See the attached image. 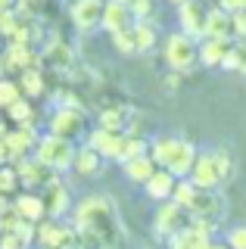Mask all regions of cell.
Listing matches in <instances>:
<instances>
[{
	"mask_svg": "<svg viewBox=\"0 0 246 249\" xmlns=\"http://www.w3.org/2000/svg\"><path fill=\"white\" fill-rule=\"evenodd\" d=\"M72 228L78 231L84 249H125V224L112 196L90 193L72 209Z\"/></svg>",
	"mask_w": 246,
	"mask_h": 249,
	"instance_id": "6da1fadb",
	"label": "cell"
},
{
	"mask_svg": "<svg viewBox=\"0 0 246 249\" xmlns=\"http://www.w3.org/2000/svg\"><path fill=\"white\" fill-rule=\"evenodd\" d=\"M230 22H234V37L237 41H246V10L243 13H230Z\"/></svg>",
	"mask_w": 246,
	"mask_h": 249,
	"instance_id": "74e56055",
	"label": "cell"
},
{
	"mask_svg": "<svg viewBox=\"0 0 246 249\" xmlns=\"http://www.w3.org/2000/svg\"><path fill=\"white\" fill-rule=\"evenodd\" d=\"M134 13L128 3H119V0H106V10H103V28L115 35V31H128L134 28Z\"/></svg>",
	"mask_w": 246,
	"mask_h": 249,
	"instance_id": "4fadbf2b",
	"label": "cell"
},
{
	"mask_svg": "<svg viewBox=\"0 0 246 249\" xmlns=\"http://www.w3.org/2000/svg\"><path fill=\"white\" fill-rule=\"evenodd\" d=\"M0 75H3V62H0Z\"/></svg>",
	"mask_w": 246,
	"mask_h": 249,
	"instance_id": "7dc6e473",
	"label": "cell"
},
{
	"mask_svg": "<svg viewBox=\"0 0 246 249\" xmlns=\"http://www.w3.org/2000/svg\"><path fill=\"white\" fill-rule=\"evenodd\" d=\"M75 143L72 140H66V137H56V134H44L41 140H37V146H35V159H41L47 168L53 171H66V168H72L75 165Z\"/></svg>",
	"mask_w": 246,
	"mask_h": 249,
	"instance_id": "3957f363",
	"label": "cell"
},
{
	"mask_svg": "<svg viewBox=\"0 0 246 249\" xmlns=\"http://www.w3.org/2000/svg\"><path fill=\"white\" fill-rule=\"evenodd\" d=\"M112 44L119 53H137V41H134V28L128 31H115L112 35Z\"/></svg>",
	"mask_w": 246,
	"mask_h": 249,
	"instance_id": "1f68e13d",
	"label": "cell"
},
{
	"mask_svg": "<svg viewBox=\"0 0 246 249\" xmlns=\"http://www.w3.org/2000/svg\"><path fill=\"white\" fill-rule=\"evenodd\" d=\"M165 62L172 72H190V69L199 62V44L196 37L184 35V31H175L165 41Z\"/></svg>",
	"mask_w": 246,
	"mask_h": 249,
	"instance_id": "277c9868",
	"label": "cell"
},
{
	"mask_svg": "<svg viewBox=\"0 0 246 249\" xmlns=\"http://www.w3.org/2000/svg\"><path fill=\"white\" fill-rule=\"evenodd\" d=\"M13 3L16 0H0V10H13Z\"/></svg>",
	"mask_w": 246,
	"mask_h": 249,
	"instance_id": "b9f144b4",
	"label": "cell"
},
{
	"mask_svg": "<svg viewBox=\"0 0 246 249\" xmlns=\"http://www.w3.org/2000/svg\"><path fill=\"white\" fill-rule=\"evenodd\" d=\"M131 13H134L137 22H150L153 16H156V0H134Z\"/></svg>",
	"mask_w": 246,
	"mask_h": 249,
	"instance_id": "d6a6232c",
	"label": "cell"
},
{
	"mask_svg": "<svg viewBox=\"0 0 246 249\" xmlns=\"http://www.w3.org/2000/svg\"><path fill=\"white\" fill-rule=\"evenodd\" d=\"M187 224H190V212H187L184 206H178L175 199H165L162 206H159L156 218H153V231H156L162 240L175 237V233H178V231H184Z\"/></svg>",
	"mask_w": 246,
	"mask_h": 249,
	"instance_id": "8992f818",
	"label": "cell"
},
{
	"mask_svg": "<svg viewBox=\"0 0 246 249\" xmlns=\"http://www.w3.org/2000/svg\"><path fill=\"white\" fill-rule=\"evenodd\" d=\"M75 171H78L81 178H97L100 171H103V156H100L94 146H88L84 143L78 153H75V165H72Z\"/></svg>",
	"mask_w": 246,
	"mask_h": 249,
	"instance_id": "ffe728a7",
	"label": "cell"
},
{
	"mask_svg": "<svg viewBox=\"0 0 246 249\" xmlns=\"http://www.w3.org/2000/svg\"><path fill=\"white\" fill-rule=\"evenodd\" d=\"M122 143H125V131H109V128H97L88 134V146L103 156V159H119Z\"/></svg>",
	"mask_w": 246,
	"mask_h": 249,
	"instance_id": "7c38bea8",
	"label": "cell"
},
{
	"mask_svg": "<svg viewBox=\"0 0 246 249\" xmlns=\"http://www.w3.org/2000/svg\"><path fill=\"white\" fill-rule=\"evenodd\" d=\"M230 37H203V44H199V62L203 66H221L225 56L230 53Z\"/></svg>",
	"mask_w": 246,
	"mask_h": 249,
	"instance_id": "e0dca14e",
	"label": "cell"
},
{
	"mask_svg": "<svg viewBox=\"0 0 246 249\" xmlns=\"http://www.w3.org/2000/svg\"><path fill=\"white\" fill-rule=\"evenodd\" d=\"M206 37H230L234 41V22H230V13L215 6L209 10V19H206Z\"/></svg>",
	"mask_w": 246,
	"mask_h": 249,
	"instance_id": "44dd1931",
	"label": "cell"
},
{
	"mask_svg": "<svg viewBox=\"0 0 246 249\" xmlns=\"http://www.w3.org/2000/svg\"><path fill=\"white\" fill-rule=\"evenodd\" d=\"M178 16H181V31H184V35L206 37V19H209L206 0H187V3H181Z\"/></svg>",
	"mask_w": 246,
	"mask_h": 249,
	"instance_id": "9c48e42d",
	"label": "cell"
},
{
	"mask_svg": "<svg viewBox=\"0 0 246 249\" xmlns=\"http://www.w3.org/2000/svg\"><path fill=\"white\" fill-rule=\"evenodd\" d=\"M103 0H75L72 3V25L78 31H94L103 25Z\"/></svg>",
	"mask_w": 246,
	"mask_h": 249,
	"instance_id": "30bf717a",
	"label": "cell"
},
{
	"mask_svg": "<svg viewBox=\"0 0 246 249\" xmlns=\"http://www.w3.org/2000/svg\"><path fill=\"white\" fill-rule=\"evenodd\" d=\"M190 181H193L199 190H218L225 184V175L218 168V159H215V150L199 153L193 162V171H190Z\"/></svg>",
	"mask_w": 246,
	"mask_h": 249,
	"instance_id": "52a82bcc",
	"label": "cell"
},
{
	"mask_svg": "<svg viewBox=\"0 0 246 249\" xmlns=\"http://www.w3.org/2000/svg\"><path fill=\"white\" fill-rule=\"evenodd\" d=\"M41 59H47L53 69H69L75 62V53H72V47L63 44V41H50L47 47H44V56Z\"/></svg>",
	"mask_w": 246,
	"mask_h": 249,
	"instance_id": "7402d4cb",
	"label": "cell"
},
{
	"mask_svg": "<svg viewBox=\"0 0 246 249\" xmlns=\"http://www.w3.org/2000/svg\"><path fill=\"white\" fill-rule=\"evenodd\" d=\"M134 41H137V53H147L156 47V25L153 22H134Z\"/></svg>",
	"mask_w": 246,
	"mask_h": 249,
	"instance_id": "4316f807",
	"label": "cell"
},
{
	"mask_svg": "<svg viewBox=\"0 0 246 249\" xmlns=\"http://www.w3.org/2000/svg\"><path fill=\"white\" fill-rule=\"evenodd\" d=\"M209 243V237H203L193 224H187L184 231H178L175 237H168V249H199Z\"/></svg>",
	"mask_w": 246,
	"mask_h": 249,
	"instance_id": "603a6c76",
	"label": "cell"
},
{
	"mask_svg": "<svg viewBox=\"0 0 246 249\" xmlns=\"http://www.w3.org/2000/svg\"><path fill=\"white\" fill-rule=\"evenodd\" d=\"M19 97H22V88H19V84L10 81V78H0V106H3V109L13 106Z\"/></svg>",
	"mask_w": 246,
	"mask_h": 249,
	"instance_id": "f546056e",
	"label": "cell"
},
{
	"mask_svg": "<svg viewBox=\"0 0 246 249\" xmlns=\"http://www.w3.org/2000/svg\"><path fill=\"white\" fill-rule=\"evenodd\" d=\"M215 159H218V168H221V175H225V181H230L234 178V156H230L228 146H218L215 150Z\"/></svg>",
	"mask_w": 246,
	"mask_h": 249,
	"instance_id": "836d02e7",
	"label": "cell"
},
{
	"mask_svg": "<svg viewBox=\"0 0 246 249\" xmlns=\"http://www.w3.org/2000/svg\"><path fill=\"white\" fill-rule=\"evenodd\" d=\"M228 249H246V224H237L228 231Z\"/></svg>",
	"mask_w": 246,
	"mask_h": 249,
	"instance_id": "e575fe53",
	"label": "cell"
},
{
	"mask_svg": "<svg viewBox=\"0 0 246 249\" xmlns=\"http://www.w3.org/2000/svg\"><path fill=\"white\" fill-rule=\"evenodd\" d=\"M19 88H22V93H25L28 100L41 97V93H44V72H41V66H37V69H25Z\"/></svg>",
	"mask_w": 246,
	"mask_h": 249,
	"instance_id": "d4e9b609",
	"label": "cell"
},
{
	"mask_svg": "<svg viewBox=\"0 0 246 249\" xmlns=\"http://www.w3.org/2000/svg\"><path fill=\"white\" fill-rule=\"evenodd\" d=\"M50 134L75 140V137L88 134V119H84V112L78 106H59L56 112L50 115Z\"/></svg>",
	"mask_w": 246,
	"mask_h": 249,
	"instance_id": "5b68a950",
	"label": "cell"
},
{
	"mask_svg": "<svg viewBox=\"0 0 246 249\" xmlns=\"http://www.w3.org/2000/svg\"><path fill=\"white\" fill-rule=\"evenodd\" d=\"M193 196H196V184H193V181H187V178H178V184H175V193H172V199L178 202V206L190 209V202H193Z\"/></svg>",
	"mask_w": 246,
	"mask_h": 249,
	"instance_id": "f1b7e54d",
	"label": "cell"
},
{
	"mask_svg": "<svg viewBox=\"0 0 246 249\" xmlns=\"http://www.w3.org/2000/svg\"><path fill=\"white\" fill-rule=\"evenodd\" d=\"M156 159L147 153V156H137V159H128L125 165H122V171H125V178L128 181H134V184H147L153 175H156Z\"/></svg>",
	"mask_w": 246,
	"mask_h": 249,
	"instance_id": "d6986e66",
	"label": "cell"
},
{
	"mask_svg": "<svg viewBox=\"0 0 246 249\" xmlns=\"http://www.w3.org/2000/svg\"><path fill=\"white\" fill-rule=\"evenodd\" d=\"M16 25H19L16 10H0V35H13Z\"/></svg>",
	"mask_w": 246,
	"mask_h": 249,
	"instance_id": "8d00e7d4",
	"label": "cell"
},
{
	"mask_svg": "<svg viewBox=\"0 0 246 249\" xmlns=\"http://www.w3.org/2000/svg\"><path fill=\"white\" fill-rule=\"evenodd\" d=\"M119 3H128V6H131V3H134V0H119Z\"/></svg>",
	"mask_w": 246,
	"mask_h": 249,
	"instance_id": "ee69618b",
	"label": "cell"
},
{
	"mask_svg": "<svg viewBox=\"0 0 246 249\" xmlns=\"http://www.w3.org/2000/svg\"><path fill=\"white\" fill-rule=\"evenodd\" d=\"M13 212L19 218H25V221H44L47 218V202L44 196H37V193H19L16 199H13Z\"/></svg>",
	"mask_w": 246,
	"mask_h": 249,
	"instance_id": "9a60e30c",
	"label": "cell"
},
{
	"mask_svg": "<svg viewBox=\"0 0 246 249\" xmlns=\"http://www.w3.org/2000/svg\"><path fill=\"white\" fill-rule=\"evenodd\" d=\"M150 156L156 159L159 168L172 171L175 178H190L199 150L184 137H159L156 143H150Z\"/></svg>",
	"mask_w": 246,
	"mask_h": 249,
	"instance_id": "7a4b0ae2",
	"label": "cell"
},
{
	"mask_svg": "<svg viewBox=\"0 0 246 249\" xmlns=\"http://www.w3.org/2000/svg\"><path fill=\"white\" fill-rule=\"evenodd\" d=\"M0 249H28V243L19 237L16 231H3L0 233Z\"/></svg>",
	"mask_w": 246,
	"mask_h": 249,
	"instance_id": "d590c367",
	"label": "cell"
},
{
	"mask_svg": "<svg viewBox=\"0 0 246 249\" xmlns=\"http://www.w3.org/2000/svg\"><path fill=\"white\" fill-rule=\"evenodd\" d=\"M0 165H16V156H13L6 137H0Z\"/></svg>",
	"mask_w": 246,
	"mask_h": 249,
	"instance_id": "f35d334b",
	"label": "cell"
},
{
	"mask_svg": "<svg viewBox=\"0 0 246 249\" xmlns=\"http://www.w3.org/2000/svg\"><path fill=\"white\" fill-rule=\"evenodd\" d=\"M175 184H178V178L172 175V171H165V168H156V175L150 178L147 184V196L150 199H159V202H165V199H172V193H175Z\"/></svg>",
	"mask_w": 246,
	"mask_h": 249,
	"instance_id": "ac0fdd59",
	"label": "cell"
},
{
	"mask_svg": "<svg viewBox=\"0 0 246 249\" xmlns=\"http://www.w3.org/2000/svg\"><path fill=\"white\" fill-rule=\"evenodd\" d=\"M6 115H10L16 124H32L35 122V109L28 103V97H19L13 106H6Z\"/></svg>",
	"mask_w": 246,
	"mask_h": 249,
	"instance_id": "83f0119b",
	"label": "cell"
},
{
	"mask_svg": "<svg viewBox=\"0 0 246 249\" xmlns=\"http://www.w3.org/2000/svg\"><path fill=\"white\" fill-rule=\"evenodd\" d=\"M128 122H131V112L122 106H109L100 112V128H109V131H125Z\"/></svg>",
	"mask_w": 246,
	"mask_h": 249,
	"instance_id": "cb8c5ba5",
	"label": "cell"
},
{
	"mask_svg": "<svg viewBox=\"0 0 246 249\" xmlns=\"http://www.w3.org/2000/svg\"><path fill=\"white\" fill-rule=\"evenodd\" d=\"M172 3H178V6H181V3H187V0H172Z\"/></svg>",
	"mask_w": 246,
	"mask_h": 249,
	"instance_id": "f6af8a7d",
	"label": "cell"
},
{
	"mask_svg": "<svg viewBox=\"0 0 246 249\" xmlns=\"http://www.w3.org/2000/svg\"><path fill=\"white\" fill-rule=\"evenodd\" d=\"M6 209H10V206H6V196H3V193H0V215H3Z\"/></svg>",
	"mask_w": 246,
	"mask_h": 249,
	"instance_id": "7bdbcfd3",
	"label": "cell"
},
{
	"mask_svg": "<svg viewBox=\"0 0 246 249\" xmlns=\"http://www.w3.org/2000/svg\"><path fill=\"white\" fill-rule=\"evenodd\" d=\"M147 153H150V143L143 137L125 134V143H122V153H119V159H115V162H122V165H125L128 159H137V156H147Z\"/></svg>",
	"mask_w": 246,
	"mask_h": 249,
	"instance_id": "484cf974",
	"label": "cell"
},
{
	"mask_svg": "<svg viewBox=\"0 0 246 249\" xmlns=\"http://www.w3.org/2000/svg\"><path fill=\"white\" fill-rule=\"evenodd\" d=\"M234 50H237V72H243V75H246V41L234 44Z\"/></svg>",
	"mask_w": 246,
	"mask_h": 249,
	"instance_id": "60d3db41",
	"label": "cell"
},
{
	"mask_svg": "<svg viewBox=\"0 0 246 249\" xmlns=\"http://www.w3.org/2000/svg\"><path fill=\"white\" fill-rule=\"evenodd\" d=\"M218 6H221V10H228V13H243L246 10V0H218Z\"/></svg>",
	"mask_w": 246,
	"mask_h": 249,
	"instance_id": "ab89813d",
	"label": "cell"
},
{
	"mask_svg": "<svg viewBox=\"0 0 246 249\" xmlns=\"http://www.w3.org/2000/svg\"><path fill=\"white\" fill-rule=\"evenodd\" d=\"M41 249H47V246H41Z\"/></svg>",
	"mask_w": 246,
	"mask_h": 249,
	"instance_id": "c3c4849f",
	"label": "cell"
},
{
	"mask_svg": "<svg viewBox=\"0 0 246 249\" xmlns=\"http://www.w3.org/2000/svg\"><path fill=\"white\" fill-rule=\"evenodd\" d=\"M190 218H209V221H221L225 215V199H221L218 190H199L196 187V196L190 202Z\"/></svg>",
	"mask_w": 246,
	"mask_h": 249,
	"instance_id": "8fae6325",
	"label": "cell"
},
{
	"mask_svg": "<svg viewBox=\"0 0 246 249\" xmlns=\"http://www.w3.org/2000/svg\"><path fill=\"white\" fill-rule=\"evenodd\" d=\"M37 140H41V137H37L35 124H19L16 131H10V134H6V143H10L13 156H16V162H19V159H25L28 150H35Z\"/></svg>",
	"mask_w": 246,
	"mask_h": 249,
	"instance_id": "2e32d148",
	"label": "cell"
},
{
	"mask_svg": "<svg viewBox=\"0 0 246 249\" xmlns=\"http://www.w3.org/2000/svg\"><path fill=\"white\" fill-rule=\"evenodd\" d=\"M16 187H19V171H16V165H0V193H3V196H10Z\"/></svg>",
	"mask_w": 246,
	"mask_h": 249,
	"instance_id": "4dcf8cb0",
	"label": "cell"
},
{
	"mask_svg": "<svg viewBox=\"0 0 246 249\" xmlns=\"http://www.w3.org/2000/svg\"><path fill=\"white\" fill-rule=\"evenodd\" d=\"M16 171H19V184H25V187H53V184H59V171H53L47 168L41 159H19L16 162Z\"/></svg>",
	"mask_w": 246,
	"mask_h": 249,
	"instance_id": "ba28073f",
	"label": "cell"
},
{
	"mask_svg": "<svg viewBox=\"0 0 246 249\" xmlns=\"http://www.w3.org/2000/svg\"><path fill=\"white\" fill-rule=\"evenodd\" d=\"M212 249H228V243H225V246H212Z\"/></svg>",
	"mask_w": 246,
	"mask_h": 249,
	"instance_id": "bcb514c9",
	"label": "cell"
},
{
	"mask_svg": "<svg viewBox=\"0 0 246 249\" xmlns=\"http://www.w3.org/2000/svg\"><path fill=\"white\" fill-rule=\"evenodd\" d=\"M44 202H47V218H59V221H63V218L75 209L72 190H69L63 181L53 184V187H47V199H44Z\"/></svg>",
	"mask_w": 246,
	"mask_h": 249,
	"instance_id": "5bb4252c",
	"label": "cell"
}]
</instances>
